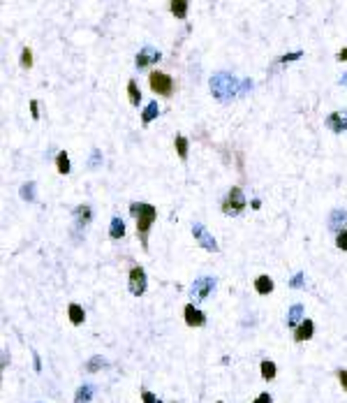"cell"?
<instances>
[{
  "label": "cell",
  "instance_id": "cell-1",
  "mask_svg": "<svg viewBox=\"0 0 347 403\" xmlns=\"http://www.w3.org/2000/svg\"><path fill=\"white\" fill-rule=\"evenodd\" d=\"M130 213L137 218V234H139V241L146 248L148 246V232H151L153 222L158 218V211L153 204H143V202H132L130 204Z\"/></svg>",
  "mask_w": 347,
  "mask_h": 403
},
{
  "label": "cell",
  "instance_id": "cell-2",
  "mask_svg": "<svg viewBox=\"0 0 347 403\" xmlns=\"http://www.w3.org/2000/svg\"><path fill=\"white\" fill-rule=\"evenodd\" d=\"M239 79L232 76L229 72H218V74L211 76V93L213 98L220 100V102H229L232 98H236L241 88H239Z\"/></svg>",
  "mask_w": 347,
  "mask_h": 403
},
{
  "label": "cell",
  "instance_id": "cell-3",
  "mask_svg": "<svg viewBox=\"0 0 347 403\" xmlns=\"http://www.w3.org/2000/svg\"><path fill=\"white\" fill-rule=\"evenodd\" d=\"M245 195H243V190L239 188V185H234L232 190L227 192V197L222 199V213L225 216H241L243 211H245Z\"/></svg>",
  "mask_w": 347,
  "mask_h": 403
},
{
  "label": "cell",
  "instance_id": "cell-4",
  "mask_svg": "<svg viewBox=\"0 0 347 403\" xmlns=\"http://www.w3.org/2000/svg\"><path fill=\"white\" fill-rule=\"evenodd\" d=\"M148 84H151V91L158 93L160 98H172L174 95V79L169 74H165V72H160V70L151 72Z\"/></svg>",
  "mask_w": 347,
  "mask_h": 403
},
{
  "label": "cell",
  "instance_id": "cell-5",
  "mask_svg": "<svg viewBox=\"0 0 347 403\" xmlns=\"http://www.w3.org/2000/svg\"><path fill=\"white\" fill-rule=\"evenodd\" d=\"M192 236H195V241L204 251H208V253H218V244H215V239H213V234H208V229L202 225V222H195L192 225Z\"/></svg>",
  "mask_w": 347,
  "mask_h": 403
},
{
  "label": "cell",
  "instance_id": "cell-6",
  "mask_svg": "<svg viewBox=\"0 0 347 403\" xmlns=\"http://www.w3.org/2000/svg\"><path fill=\"white\" fill-rule=\"evenodd\" d=\"M213 290H215V278H208V276H204V278H197V281L192 283V290H190V294H192V299H195V301H204V299L211 294Z\"/></svg>",
  "mask_w": 347,
  "mask_h": 403
},
{
  "label": "cell",
  "instance_id": "cell-7",
  "mask_svg": "<svg viewBox=\"0 0 347 403\" xmlns=\"http://www.w3.org/2000/svg\"><path fill=\"white\" fill-rule=\"evenodd\" d=\"M160 58H162V53H160L158 49H153V46H143L141 51L137 53L135 65H137V70H146V68H151V65H155Z\"/></svg>",
  "mask_w": 347,
  "mask_h": 403
},
{
  "label": "cell",
  "instance_id": "cell-8",
  "mask_svg": "<svg viewBox=\"0 0 347 403\" xmlns=\"http://www.w3.org/2000/svg\"><path fill=\"white\" fill-rule=\"evenodd\" d=\"M130 292L135 297H141L146 292V271L141 266H132L130 269Z\"/></svg>",
  "mask_w": 347,
  "mask_h": 403
},
{
  "label": "cell",
  "instance_id": "cell-9",
  "mask_svg": "<svg viewBox=\"0 0 347 403\" xmlns=\"http://www.w3.org/2000/svg\"><path fill=\"white\" fill-rule=\"evenodd\" d=\"M326 128L340 135V132H345L347 130V109H338V111H333V114L326 116Z\"/></svg>",
  "mask_w": 347,
  "mask_h": 403
},
{
  "label": "cell",
  "instance_id": "cell-10",
  "mask_svg": "<svg viewBox=\"0 0 347 403\" xmlns=\"http://www.w3.org/2000/svg\"><path fill=\"white\" fill-rule=\"evenodd\" d=\"M183 318H185L188 327H204L206 325V315L199 308H195V304H188L183 308Z\"/></svg>",
  "mask_w": 347,
  "mask_h": 403
},
{
  "label": "cell",
  "instance_id": "cell-11",
  "mask_svg": "<svg viewBox=\"0 0 347 403\" xmlns=\"http://www.w3.org/2000/svg\"><path fill=\"white\" fill-rule=\"evenodd\" d=\"M347 225V211H343V209H336V211H331V218H329V229L331 232H336V234H340L343 229Z\"/></svg>",
  "mask_w": 347,
  "mask_h": 403
},
{
  "label": "cell",
  "instance_id": "cell-12",
  "mask_svg": "<svg viewBox=\"0 0 347 403\" xmlns=\"http://www.w3.org/2000/svg\"><path fill=\"white\" fill-rule=\"evenodd\" d=\"M312 331H315V325H312V320H303L301 325L294 329V341H296V343L310 341V338H312Z\"/></svg>",
  "mask_w": 347,
  "mask_h": 403
},
{
  "label": "cell",
  "instance_id": "cell-13",
  "mask_svg": "<svg viewBox=\"0 0 347 403\" xmlns=\"http://www.w3.org/2000/svg\"><path fill=\"white\" fill-rule=\"evenodd\" d=\"M303 322V306L301 304H294L287 313V327L289 329H296L299 325Z\"/></svg>",
  "mask_w": 347,
  "mask_h": 403
},
{
  "label": "cell",
  "instance_id": "cell-14",
  "mask_svg": "<svg viewBox=\"0 0 347 403\" xmlns=\"http://www.w3.org/2000/svg\"><path fill=\"white\" fill-rule=\"evenodd\" d=\"M109 236H111V239H123V236H125V222H123L118 216H113V218H111V225H109Z\"/></svg>",
  "mask_w": 347,
  "mask_h": 403
},
{
  "label": "cell",
  "instance_id": "cell-15",
  "mask_svg": "<svg viewBox=\"0 0 347 403\" xmlns=\"http://www.w3.org/2000/svg\"><path fill=\"white\" fill-rule=\"evenodd\" d=\"M74 216H76V222H79V225H88L93 218V209L88 204H81L74 209Z\"/></svg>",
  "mask_w": 347,
  "mask_h": 403
},
{
  "label": "cell",
  "instance_id": "cell-16",
  "mask_svg": "<svg viewBox=\"0 0 347 403\" xmlns=\"http://www.w3.org/2000/svg\"><path fill=\"white\" fill-rule=\"evenodd\" d=\"M255 290L259 294H271L273 292V281L269 276H257L255 278Z\"/></svg>",
  "mask_w": 347,
  "mask_h": 403
},
{
  "label": "cell",
  "instance_id": "cell-17",
  "mask_svg": "<svg viewBox=\"0 0 347 403\" xmlns=\"http://www.w3.org/2000/svg\"><path fill=\"white\" fill-rule=\"evenodd\" d=\"M68 315H69V322H72V325H81L83 320H86V313H83V308L79 304H69Z\"/></svg>",
  "mask_w": 347,
  "mask_h": 403
},
{
  "label": "cell",
  "instance_id": "cell-18",
  "mask_svg": "<svg viewBox=\"0 0 347 403\" xmlns=\"http://www.w3.org/2000/svg\"><path fill=\"white\" fill-rule=\"evenodd\" d=\"M169 9H172V14L178 16V19H185V16H188V2H185V0H172V2H169Z\"/></svg>",
  "mask_w": 347,
  "mask_h": 403
},
{
  "label": "cell",
  "instance_id": "cell-19",
  "mask_svg": "<svg viewBox=\"0 0 347 403\" xmlns=\"http://www.w3.org/2000/svg\"><path fill=\"white\" fill-rule=\"evenodd\" d=\"M128 98L135 107H139V102H141V91H139V86H137L135 79H130L128 81Z\"/></svg>",
  "mask_w": 347,
  "mask_h": 403
},
{
  "label": "cell",
  "instance_id": "cell-20",
  "mask_svg": "<svg viewBox=\"0 0 347 403\" xmlns=\"http://www.w3.org/2000/svg\"><path fill=\"white\" fill-rule=\"evenodd\" d=\"M160 114V107H158V102H151V105H148V107H146V109H143V114H141V123H143V125H148V123H151L153 121V118H155V116H158Z\"/></svg>",
  "mask_w": 347,
  "mask_h": 403
},
{
  "label": "cell",
  "instance_id": "cell-21",
  "mask_svg": "<svg viewBox=\"0 0 347 403\" xmlns=\"http://www.w3.org/2000/svg\"><path fill=\"white\" fill-rule=\"evenodd\" d=\"M91 396H93V387H91V385H83V387L76 389L74 403H88V401H91Z\"/></svg>",
  "mask_w": 347,
  "mask_h": 403
},
{
  "label": "cell",
  "instance_id": "cell-22",
  "mask_svg": "<svg viewBox=\"0 0 347 403\" xmlns=\"http://www.w3.org/2000/svg\"><path fill=\"white\" fill-rule=\"evenodd\" d=\"M56 167H58L61 174H69V158H68V153L65 151H61L58 155H56Z\"/></svg>",
  "mask_w": 347,
  "mask_h": 403
},
{
  "label": "cell",
  "instance_id": "cell-23",
  "mask_svg": "<svg viewBox=\"0 0 347 403\" xmlns=\"http://www.w3.org/2000/svg\"><path fill=\"white\" fill-rule=\"evenodd\" d=\"M174 146H176V151H178L181 160H188V139L183 137V135H178V137L174 139Z\"/></svg>",
  "mask_w": 347,
  "mask_h": 403
},
{
  "label": "cell",
  "instance_id": "cell-24",
  "mask_svg": "<svg viewBox=\"0 0 347 403\" xmlns=\"http://www.w3.org/2000/svg\"><path fill=\"white\" fill-rule=\"evenodd\" d=\"M262 378H264V380H273V378H276V364H273L271 359H264V362H262Z\"/></svg>",
  "mask_w": 347,
  "mask_h": 403
},
{
  "label": "cell",
  "instance_id": "cell-25",
  "mask_svg": "<svg viewBox=\"0 0 347 403\" xmlns=\"http://www.w3.org/2000/svg\"><path fill=\"white\" fill-rule=\"evenodd\" d=\"M106 366V359L104 357H91V362H88V366H86V371L88 373H95V371H100V368H104Z\"/></svg>",
  "mask_w": 347,
  "mask_h": 403
},
{
  "label": "cell",
  "instance_id": "cell-26",
  "mask_svg": "<svg viewBox=\"0 0 347 403\" xmlns=\"http://www.w3.org/2000/svg\"><path fill=\"white\" fill-rule=\"evenodd\" d=\"M21 68L23 70L33 68V49H28V46H23L21 49Z\"/></svg>",
  "mask_w": 347,
  "mask_h": 403
},
{
  "label": "cell",
  "instance_id": "cell-27",
  "mask_svg": "<svg viewBox=\"0 0 347 403\" xmlns=\"http://www.w3.org/2000/svg\"><path fill=\"white\" fill-rule=\"evenodd\" d=\"M33 192H35V183H26V185H21V197L23 199H28V202H33V199H35V195H33Z\"/></svg>",
  "mask_w": 347,
  "mask_h": 403
},
{
  "label": "cell",
  "instance_id": "cell-28",
  "mask_svg": "<svg viewBox=\"0 0 347 403\" xmlns=\"http://www.w3.org/2000/svg\"><path fill=\"white\" fill-rule=\"evenodd\" d=\"M336 246L340 251H347V229H343L340 234H336Z\"/></svg>",
  "mask_w": 347,
  "mask_h": 403
},
{
  "label": "cell",
  "instance_id": "cell-29",
  "mask_svg": "<svg viewBox=\"0 0 347 403\" xmlns=\"http://www.w3.org/2000/svg\"><path fill=\"white\" fill-rule=\"evenodd\" d=\"M303 56V51H292V53H285L282 58H280V63H292V61H299Z\"/></svg>",
  "mask_w": 347,
  "mask_h": 403
},
{
  "label": "cell",
  "instance_id": "cell-30",
  "mask_svg": "<svg viewBox=\"0 0 347 403\" xmlns=\"http://www.w3.org/2000/svg\"><path fill=\"white\" fill-rule=\"evenodd\" d=\"M100 162H102V153H100V148H93V153H91V167H98Z\"/></svg>",
  "mask_w": 347,
  "mask_h": 403
},
{
  "label": "cell",
  "instance_id": "cell-31",
  "mask_svg": "<svg viewBox=\"0 0 347 403\" xmlns=\"http://www.w3.org/2000/svg\"><path fill=\"white\" fill-rule=\"evenodd\" d=\"M141 399H143V403H160L158 396L153 394V392H141Z\"/></svg>",
  "mask_w": 347,
  "mask_h": 403
},
{
  "label": "cell",
  "instance_id": "cell-32",
  "mask_svg": "<svg viewBox=\"0 0 347 403\" xmlns=\"http://www.w3.org/2000/svg\"><path fill=\"white\" fill-rule=\"evenodd\" d=\"M289 285H292V288H303V274H301V271H299V274L289 281Z\"/></svg>",
  "mask_w": 347,
  "mask_h": 403
},
{
  "label": "cell",
  "instance_id": "cell-33",
  "mask_svg": "<svg viewBox=\"0 0 347 403\" xmlns=\"http://www.w3.org/2000/svg\"><path fill=\"white\" fill-rule=\"evenodd\" d=\"M338 380H340V387L347 392V371H345V368H340V371H338Z\"/></svg>",
  "mask_w": 347,
  "mask_h": 403
},
{
  "label": "cell",
  "instance_id": "cell-34",
  "mask_svg": "<svg viewBox=\"0 0 347 403\" xmlns=\"http://www.w3.org/2000/svg\"><path fill=\"white\" fill-rule=\"evenodd\" d=\"M39 102H37V100H31V114H33V118H35V121H37V118H39Z\"/></svg>",
  "mask_w": 347,
  "mask_h": 403
},
{
  "label": "cell",
  "instance_id": "cell-35",
  "mask_svg": "<svg viewBox=\"0 0 347 403\" xmlns=\"http://www.w3.org/2000/svg\"><path fill=\"white\" fill-rule=\"evenodd\" d=\"M252 403H273V399H271V394H266V392H264V394L257 396V399H255Z\"/></svg>",
  "mask_w": 347,
  "mask_h": 403
},
{
  "label": "cell",
  "instance_id": "cell-36",
  "mask_svg": "<svg viewBox=\"0 0 347 403\" xmlns=\"http://www.w3.org/2000/svg\"><path fill=\"white\" fill-rule=\"evenodd\" d=\"M336 61H340V63H345V61H347V46L343 49V51L336 53Z\"/></svg>",
  "mask_w": 347,
  "mask_h": 403
},
{
  "label": "cell",
  "instance_id": "cell-37",
  "mask_svg": "<svg viewBox=\"0 0 347 403\" xmlns=\"http://www.w3.org/2000/svg\"><path fill=\"white\" fill-rule=\"evenodd\" d=\"M35 368H37V371L42 368V364H39V355H35Z\"/></svg>",
  "mask_w": 347,
  "mask_h": 403
},
{
  "label": "cell",
  "instance_id": "cell-38",
  "mask_svg": "<svg viewBox=\"0 0 347 403\" xmlns=\"http://www.w3.org/2000/svg\"><path fill=\"white\" fill-rule=\"evenodd\" d=\"M340 84H345V86H347V74L343 76V79H340Z\"/></svg>",
  "mask_w": 347,
  "mask_h": 403
},
{
  "label": "cell",
  "instance_id": "cell-39",
  "mask_svg": "<svg viewBox=\"0 0 347 403\" xmlns=\"http://www.w3.org/2000/svg\"><path fill=\"white\" fill-rule=\"evenodd\" d=\"M218 403H222V401H218Z\"/></svg>",
  "mask_w": 347,
  "mask_h": 403
}]
</instances>
